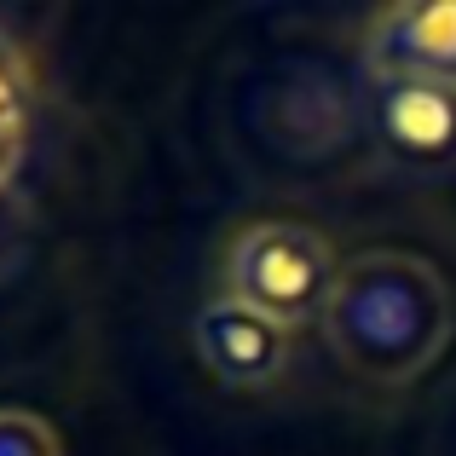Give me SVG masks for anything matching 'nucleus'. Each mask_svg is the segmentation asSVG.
Returning a JSON list of instances; mask_svg holds the SVG:
<instances>
[{"label":"nucleus","mask_w":456,"mask_h":456,"mask_svg":"<svg viewBox=\"0 0 456 456\" xmlns=\"http://www.w3.org/2000/svg\"><path fill=\"white\" fill-rule=\"evenodd\" d=\"M456 301L422 255L404 248H370L346 260L335 301L323 312V341L353 376L404 387L451 346Z\"/></svg>","instance_id":"1"},{"label":"nucleus","mask_w":456,"mask_h":456,"mask_svg":"<svg viewBox=\"0 0 456 456\" xmlns=\"http://www.w3.org/2000/svg\"><path fill=\"white\" fill-rule=\"evenodd\" d=\"M335 283H341V260L330 237L301 220H255L225 248V295L278 318L283 330L323 323Z\"/></svg>","instance_id":"2"},{"label":"nucleus","mask_w":456,"mask_h":456,"mask_svg":"<svg viewBox=\"0 0 456 456\" xmlns=\"http://www.w3.org/2000/svg\"><path fill=\"white\" fill-rule=\"evenodd\" d=\"M364 116L393 167H404V174H451L456 167V87L451 81L370 76Z\"/></svg>","instance_id":"3"},{"label":"nucleus","mask_w":456,"mask_h":456,"mask_svg":"<svg viewBox=\"0 0 456 456\" xmlns=\"http://www.w3.org/2000/svg\"><path fill=\"white\" fill-rule=\"evenodd\" d=\"M191 341H197V358L225 381V387L260 393V387H272V381H283L295 330H283L278 318L232 301V295H220V301H208L197 312Z\"/></svg>","instance_id":"4"},{"label":"nucleus","mask_w":456,"mask_h":456,"mask_svg":"<svg viewBox=\"0 0 456 456\" xmlns=\"http://www.w3.org/2000/svg\"><path fill=\"white\" fill-rule=\"evenodd\" d=\"M364 69L370 76L451 81L456 87V0L376 12L364 29Z\"/></svg>","instance_id":"5"},{"label":"nucleus","mask_w":456,"mask_h":456,"mask_svg":"<svg viewBox=\"0 0 456 456\" xmlns=\"http://www.w3.org/2000/svg\"><path fill=\"white\" fill-rule=\"evenodd\" d=\"M0 456H64V439L35 411H0Z\"/></svg>","instance_id":"6"},{"label":"nucleus","mask_w":456,"mask_h":456,"mask_svg":"<svg viewBox=\"0 0 456 456\" xmlns=\"http://www.w3.org/2000/svg\"><path fill=\"white\" fill-rule=\"evenodd\" d=\"M29 87H35V76H29V58H23V46L12 41V35H0V110L23 116Z\"/></svg>","instance_id":"7"},{"label":"nucleus","mask_w":456,"mask_h":456,"mask_svg":"<svg viewBox=\"0 0 456 456\" xmlns=\"http://www.w3.org/2000/svg\"><path fill=\"white\" fill-rule=\"evenodd\" d=\"M18 162H23V116L0 110V185H12Z\"/></svg>","instance_id":"8"}]
</instances>
